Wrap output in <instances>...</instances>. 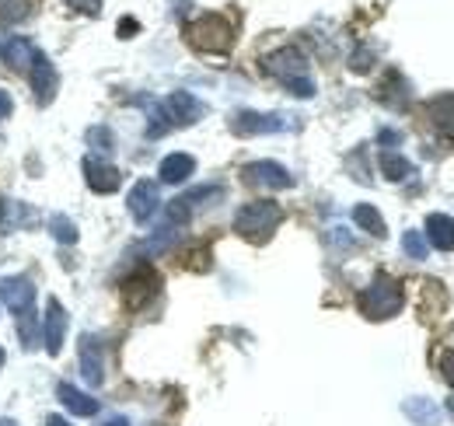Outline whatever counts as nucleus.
I'll list each match as a JSON object with an SVG mask.
<instances>
[{
  "instance_id": "obj_7",
  "label": "nucleus",
  "mask_w": 454,
  "mask_h": 426,
  "mask_svg": "<svg viewBox=\"0 0 454 426\" xmlns=\"http://www.w3.org/2000/svg\"><path fill=\"white\" fill-rule=\"evenodd\" d=\"M0 301L21 315V312H32L35 308V283L28 276H4L0 280Z\"/></svg>"
},
{
  "instance_id": "obj_25",
  "label": "nucleus",
  "mask_w": 454,
  "mask_h": 426,
  "mask_svg": "<svg viewBox=\"0 0 454 426\" xmlns=\"http://www.w3.org/2000/svg\"><path fill=\"white\" fill-rule=\"evenodd\" d=\"M32 0H0V18H14V21H21V18H28L32 11Z\"/></svg>"
},
{
  "instance_id": "obj_17",
  "label": "nucleus",
  "mask_w": 454,
  "mask_h": 426,
  "mask_svg": "<svg viewBox=\"0 0 454 426\" xmlns=\"http://www.w3.org/2000/svg\"><path fill=\"white\" fill-rule=\"evenodd\" d=\"M57 395L74 416H95V413H98V398L84 395L81 388H74V384H67V381H59L57 384Z\"/></svg>"
},
{
  "instance_id": "obj_30",
  "label": "nucleus",
  "mask_w": 454,
  "mask_h": 426,
  "mask_svg": "<svg viewBox=\"0 0 454 426\" xmlns=\"http://www.w3.org/2000/svg\"><path fill=\"white\" fill-rule=\"evenodd\" d=\"M46 426H70V423H67L63 416H50V420H46Z\"/></svg>"
},
{
  "instance_id": "obj_3",
  "label": "nucleus",
  "mask_w": 454,
  "mask_h": 426,
  "mask_svg": "<svg viewBox=\"0 0 454 426\" xmlns=\"http://www.w3.org/2000/svg\"><path fill=\"white\" fill-rule=\"evenodd\" d=\"M356 304H360V312H364L367 319L385 321V319H395L398 312H402L405 294H402L398 280H392V276H385V272H381V276H374V280H371V287H364V290H360Z\"/></svg>"
},
{
  "instance_id": "obj_27",
  "label": "nucleus",
  "mask_w": 454,
  "mask_h": 426,
  "mask_svg": "<svg viewBox=\"0 0 454 426\" xmlns=\"http://www.w3.org/2000/svg\"><path fill=\"white\" fill-rule=\"evenodd\" d=\"M441 374H444V381L454 388V350H444V353H441Z\"/></svg>"
},
{
  "instance_id": "obj_10",
  "label": "nucleus",
  "mask_w": 454,
  "mask_h": 426,
  "mask_svg": "<svg viewBox=\"0 0 454 426\" xmlns=\"http://www.w3.org/2000/svg\"><path fill=\"white\" fill-rule=\"evenodd\" d=\"M84 178H88V189L98 193V196H109L122 185V175L119 168L106 164V161H95V158H84Z\"/></svg>"
},
{
  "instance_id": "obj_5",
  "label": "nucleus",
  "mask_w": 454,
  "mask_h": 426,
  "mask_svg": "<svg viewBox=\"0 0 454 426\" xmlns=\"http://www.w3.org/2000/svg\"><path fill=\"white\" fill-rule=\"evenodd\" d=\"M286 115H277V112H234L231 115V130L238 137H259V133H280L286 130Z\"/></svg>"
},
{
  "instance_id": "obj_1",
  "label": "nucleus",
  "mask_w": 454,
  "mask_h": 426,
  "mask_svg": "<svg viewBox=\"0 0 454 426\" xmlns=\"http://www.w3.org/2000/svg\"><path fill=\"white\" fill-rule=\"evenodd\" d=\"M262 70L270 77H277L286 91L297 95V99H311L315 95V81L308 74V59H304L301 50H294V46H284V50L266 56L262 59Z\"/></svg>"
},
{
  "instance_id": "obj_28",
  "label": "nucleus",
  "mask_w": 454,
  "mask_h": 426,
  "mask_svg": "<svg viewBox=\"0 0 454 426\" xmlns=\"http://www.w3.org/2000/svg\"><path fill=\"white\" fill-rule=\"evenodd\" d=\"M11 108H14V102H11V95L0 88V119H7L11 115Z\"/></svg>"
},
{
  "instance_id": "obj_8",
  "label": "nucleus",
  "mask_w": 454,
  "mask_h": 426,
  "mask_svg": "<svg viewBox=\"0 0 454 426\" xmlns=\"http://www.w3.org/2000/svg\"><path fill=\"white\" fill-rule=\"evenodd\" d=\"M161 112L175 126H192V122L203 119V102L192 99L189 91H171L168 99H165V106H161Z\"/></svg>"
},
{
  "instance_id": "obj_9",
  "label": "nucleus",
  "mask_w": 454,
  "mask_h": 426,
  "mask_svg": "<svg viewBox=\"0 0 454 426\" xmlns=\"http://www.w3.org/2000/svg\"><path fill=\"white\" fill-rule=\"evenodd\" d=\"M158 185L154 182H147V178H140L133 189H129V196H126V207L133 213V220L137 224H147L154 213H158Z\"/></svg>"
},
{
  "instance_id": "obj_24",
  "label": "nucleus",
  "mask_w": 454,
  "mask_h": 426,
  "mask_svg": "<svg viewBox=\"0 0 454 426\" xmlns=\"http://www.w3.org/2000/svg\"><path fill=\"white\" fill-rule=\"evenodd\" d=\"M50 231H53V238H57L59 245H74V241H77V224H74L70 217H63V213H57V217L50 220Z\"/></svg>"
},
{
  "instance_id": "obj_15",
  "label": "nucleus",
  "mask_w": 454,
  "mask_h": 426,
  "mask_svg": "<svg viewBox=\"0 0 454 426\" xmlns=\"http://www.w3.org/2000/svg\"><path fill=\"white\" fill-rule=\"evenodd\" d=\"M0 56H4V63H7V67H14V70H28V67H35V59H39L43 53H39L28 39L11 36V39L0 46Z\"/></svg>"
},
{
  "instance_id": "obj_32",
  "label": "nucleus",
  "mask_w": 454,
  "mask_h": 426,
  "mask_svg": "<svg viewBox=\"0 0 454 426\" xmlns=\"http://www.w3.org/2000/svg\"><path fill=\"white\" fill-rule=\"evenodd\" d=\"M448 413H451V416H454V395H451V398H448Z\"/></svg>"
},
{
  "instance_id": "obj_21",
  "label": "nucleus",
  "mask_w": 454,
  "mask_h": 426,
  "mask_svg": "<svg viewBox=\"0 0 454 426\" xmlns=\"http://www.w3.org/2000/svg\"><path fill=\"white\" fill-rule=\"evenodd\" d=\"M381 171H385L388 182H402V178L412 175V164L402 158V154H395V151H385L381 154Z\"/></svg>"
},
{
  "instance_id": "obj_34",
  "label": "nucleus",
  "mask_w": 454,
  "mask_h": 426,
  "mask_svg": "<svg viewBox=\"0 0 454 426\" xmlns=\"http://www.w3.org/2000/svg\"><path fill=\"white\" fill-rule=\"evenodd\" d=\"M0 367H4V350H0Z\"/></svg>"
},
{
  "instance_id": "obj_11",
  "label": "nucleus",
  "mask_w": 454,
  "mask_h": 426,
  "mask_svg": "<svg viewBox=\"0 0 454 426\" xmlns=\"http://www.w3.org/2000/svg\"><path fill=\"white\" fill-rule=\"evenodd\" d=\"M81 374L91 388H98L106 381V357H102V343L95 335H81Z\"/></svg>"
},
{
  "instance_id": "obj_19",
  "label": "nucleus",
  "mask_w": 454,
  "mask_h": 426,
  "mask_svg": "<svg viewBox=\"0 0 454 426\" xmlns=\"http://www.w3.org/2000/svg\"><path fill=\"white\" fill-rule=\"evenodd\" d=\"M192 171H196V161L189 158V154H168V158L158 164V175H161V182H168V185H182Z\"/></svg>"
},
{
  "instance_id": "obj_29",
  "label": "nucleus",
  "mask_w": 454,
  "mask_h": 426,
  "mask_svg": "<svg viewBox=\"0 0 454 426\" xmlns=\"http://www.w3.org/2000/svg\"><path fill=\"white\" fill-rule=\"evenodd\" d=\"M133 28H137V21H122V25H119V32H122V39H126V32H133Z\"/></svg>"
},
{
  "instance_id": "obj_18",
  "label": "nucleus",
  "mask_w": 454,
  "mask_h": 426,
  "mask_svg": "<svg viewBox=\"0 0 454 426\" xmlns=\"http://www.w3.org/2000/svg\"><path fill=\"white\" fill-rule=\"evenodd\" d=\"M427 115H430V122H434L437 133H444V137L454 140V95H437V99H430V102H427Z\"/></svg>"
},
{
  "instance_id": "obj_33",
  "label": "nucleus",
  "mask_w": 454,
  "mask_h": 426,
  "mask_svg": "<svg viewBox=\"0 0 454 426\" xmlns=\"http://www.w3.org/2000/svg\"><path fill=\"white\" fill-rule=\"evenodd\" d=\"M0 426H18L14 420H0Z\"/></svg>"
},
{
  "instance_id": "obj_26",
  "label": "nucleus",
  "mask_w": 454,
  "mask_h": 426,
  "mask_svg": "<svg viewBox=\"0 0 454 426\" xmlns=\"http://www.w3.org/2000/svg\"><path fill=\"white\" fill-rule=\"evenodd\" d=\"M67 7H74L81 14H102V0H67Z\"/></svg>"
},
{
  "instance_id": "obj_13",
  "label": "nucleus",
  "mask_w": 454,
  "mask_h": 426,
  "mask_svg": "<svg viewBox=\"0 0 454 426\" xmlns=\"http://www.w3.org/2000/svg\"><path fill=\"white\" fill-rule=\"evenodd\" d=\"M32 88H35L39 106H50V102H53V95H57V88H59V77H57V67H53L46 56H39L35 67H32Z\"/></svg>"
},
{
  "instance_id": "obj_16",
  "label": "nucleus",
  "mask_w": 454,
  "mask_h": 426,
  "mask_svg": "<svg viewBox=\"0 0 454 426\" xmlns=\"http://www.w3.org/2000/svg\"><path fill=\"white\" fill-rule=\"evenodd\" d=\"M154 294H158V276H154V272H137V276H129L126 287H122V297H126L129 308H144Z\"/></svg>"
},
{
  "instance_id": "obj_2",
  "label": "nucleus",
  "mask_w": 454,
  "mask_h": 426,
  "mask_svg": "<svg viewBox=\"0 0 454 426\" xmlns=\"http://www.w3.org/2000/svg\"><path fill=\"white\" fill-rule=\"evenodd\" d=\"M280 224H284V210H280V203H273V200L245 203L241 210L234 213V231H238L245 241H252V245H266Z\"/></svg>"
},
{
  "instance_id": "obj_12",
  "label": "nucleus",
  "mask_w": 454,
  "mask_h": 426,
  "mask_svg": "<svg viewBox=\"0 0 454 426\" xmlns=\"http://www.w3.org/2000/svg\"><path fill=\"white\" fill-rule=\"evenodd\" d=\"M63 332H67L63 304H59L57 297H50V301H46V315H43V343H46V350H50L53 357L63 350Z\"/></svg>"
},
{
  "instance_id": "obj_4",
  "label": "nucleus",
  "mask_w": 454,
  "mask_h": 426,
  "mask_svg": "<svg viewBox=\"0 0 454 426\" xmlns=\"http://www.w3.org/2000/svg\"><path fill=\"white\" fill-rule=\"evenodd\" d=\"M185 39L200 53H227L234 46V25L221 14H203L185 25Z\"/></svg>"
},
{
  "instance_id": "obj_31",
  "label": "nucleus",
  "mask_w": 454,
  "mask_h": 426,
  "mask_svg": "<svg viewBox=\"0 0 454 426\" xmlns=\"http://www.w3.org/2000/svg\"><path fill=\"white\" fill-rule=\"evenodd\" d=\"M106 426H129V423H126V420H109Z\"/></svg>"
},
{
  "instance_id": "obj_22",
  "label": "nucleus",
  "mask_w": 454,
  "mask_h": 426,
  "mask_svg": "<svg viewBox=\"0 0 454 426\" xmlns=\"http://www.w3.org/2000/svg\"><path fill=\"white\" fill-rule=\"evenodd\" d=\"M405 416L409 420H416V423L423 426H434L437 423V409L427 402V398H416V402H405Z\"/></svg>"
},
{
  "instance_id": "obj_14",
  "label": "nucleus",
  "mask_w": 454,
  "mask_h": 426,
  "mask_svg": "<svg viewBox=\"0 0 454 426\" xmlns=\"http://www.w3.org/2000/svg\"><path fill=\"white\" fill-rule=\"evenodd\" d=\"M427 245H434L437 252H451L454 248V217L448 213H430L427 217V231H423Z\"/></svg>"
},
{
  "instance_id": "obj_6",
  "label": "nucleus",
  "mask_w": 454,
  "mask_h": 426,
  "mask_svg": "<svg viewBox=\"0 0 454 426\" xmlns=\"http://www.w3.org/2000/svg\"><path fill=\"white\" fill-rule=\"evenodd\" d=\"M241 175L248 185H262V189H290L294 185V175L277 161H252L241 168Z\"/></svg>"
},
{
  "instance_id": "obj_20",
  "label": "nucleus",
  "mask_w": 454,
  "mask_h": 426,
  "mask_svg": "<svg viewBox=\"0 0 454 426\" xmlns=\"http://www.w3.org/2000/svg\"><path fill=\"white\" fill-rule=\"evenodd\" d=\"M353 220H356V227H360V231H367V234H374V238H385V234H388V227H385V217L374 210L371 203H360V207H353Z\"/></svg>"
},
{
  "instance_id": "obj_23",
  "label": "nucleus",
  "mask_w": 454,
  "mask_h": 426,
  "mask_svg": "<svg viewBox=\"0 0 454 426\" xmlns=\"http://www.w3.org/2000/svg\"><path fill=\"white\" fill-rule=\"evenodd\" d=\"M402 248H405V256L409 259H427V252H430V245H427V238H423V231H405L402 234Z\"/></svg>"
}]
</instances>
